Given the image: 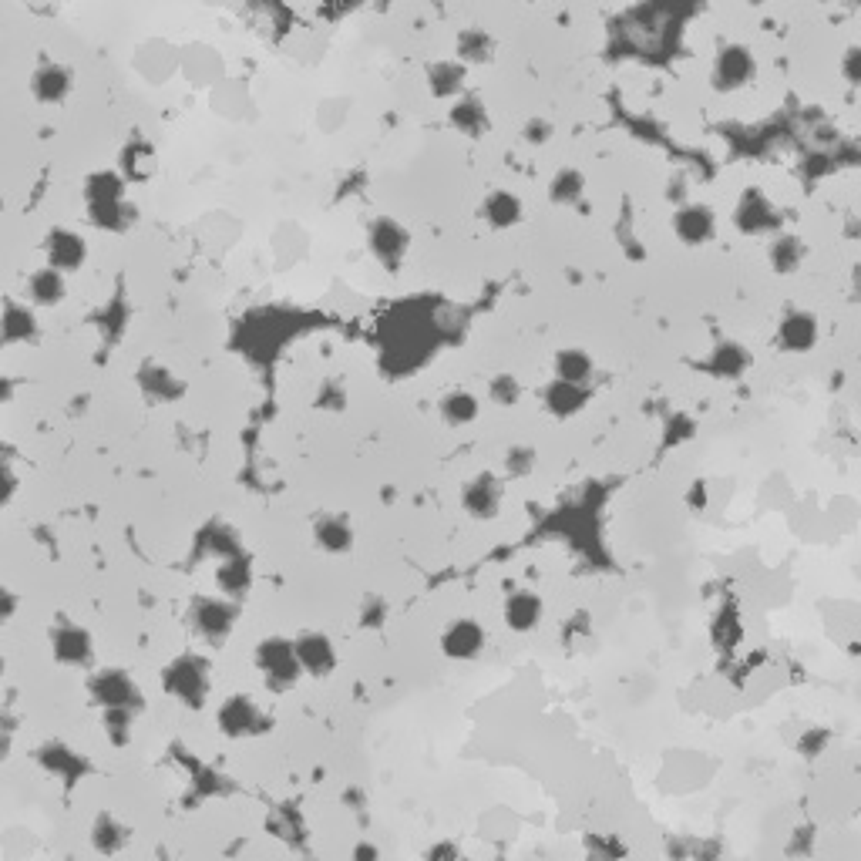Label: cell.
<instances>
[{"mask_svg": "<svg viewBox=\"0 0 861 861\" xmlns=\"http://www.w3.org/2000/svg\"><path fill=\"white\" fill-rule=\"evenodd\" d=\"M189 626L196 629V636H202L206 643L219 646V643H226V636L233 633V626H236V606L226 603V599L202 596L189 609Z\"/></svg>", "mask_w": 861, "mask_h": 861, "instance_id": "5", "label": "cell"}, {"mask_svg": "<svg viewBox=\"0 0 861 861\" xmlns=\"http://www.w3.org/2000/svg\"><path fill=\"white\" fill-rule=\"evenodd\" d=\"M384 619H387V603L381 596H370L364 609H360V623L367 629H377V626H384Z\"/></svg>", "mask_w": 861, "mask_h": 861, "instance_id": "39", "label": "cell"}, {"mask_svg": "<svg viewBox=\"0 0 861 861\" xmlns=\"http://www.w3.org/2000/svg\"><path fill=\"white\" fill-rule=\"evenodd\" d=\"M340 404H344V391H340L337 384L323 387V391H320V407H340Z\"/></svg>", "mask_w": 861, "mask_h": 861, "instance_id": "41", "label": "cell"}, {"mask_svg": "<svg viewBox=\"0 0 861 861\" xmlns=\"http://www.w3.org/2000/svg\"><path fill=\"white\" fill-rule=\"evenodd\" d=\"M683 196H687V182H683L680 175H677V179L666 182V199L677 202V206H683Z\"/></svg>", "mask_w": 861, "mask_h": 861, "instance_id": "42", "label": "cell"}, {"mask_svg": "<svg viewBox=\"0 0 861 861\" xmlns=\"http://www.w3.org/2000/svg\"><path fill=\"white\" fill-rule=\"evenodd\" d=\"M88 690H91V700L105 710H132L135 714V710L142 707V690H138V683L128 677L125 670L95 673L88 683Z\"/></svg>", "mask_w": 861, "mask_h": 861, "instance_id": "4", "label": "cell"}, {"mask_svg": "<svg viewBox=\"0 0 861 861\" xmlns=\"http://www.w3.org/2000/svg\"><path fill=\"white\" fill-rule=\"evenodd\" d=\"M381 858V851H377L374 845H357L354 848V861H377Z\"/></svg>", "mask_w": 861, "mask_h": 861, "instance_id": "43", "label": "cell"}, {"mask_svg": "<svg viewBox=\"0 0 861 861\" xmlns=\"http://www.w3.org/2000/svg\"><path fill=\"white\" fill-rule=\"evenodd\" d=\"M488 397H492V404L498 407H515L522 401V384H518L515 374H495L492 381H488Z\"/></svg>", "mask_w": 861, "mask_h": 861, "instance_id": "35", "label": "cell"}, {"mask_svg": "<svg viewBox=\"0 0 861 861\" xmlns=\"http://www.w3.org/2000/svg\"><path fill=\"white\" fill-rule=\"evenodd\" d=\"M589 401V387H579V384H566V381H549L542 387V407L552 414V418H572V414H579L582 407H586Z\"/></svg>", "mask_w": 861, "mask_h": 861, "instance_id": "18", "label": "cell"}, {"mask_svg": "<svg viewBox=\"0 0 861 861\" xmlns=\"http://www.w3.org/2000/svg\"><path fill=\"white\" fill-rule=\"evenodd\" d=\"M313 539H317V549L330 552V555H340V552H347L350 545H354V529H350L344 518L327 515V518H320V522H317Z\"/></svg>", "mask_w": 861, "mask_h": 861, "instance_id": "27", "label": "cell"}, {"mask_svg": "<svg viewBox=\"0 0 861 861\" xmlns=\"http://www.w3.org/2000/svg\"><path fill=\"white\" fill-rule=\"evenodd\" d=\"M428 88L434 98H461V88H465V64H458V61L428 64Z\"/></svg>", "mask_w": 861, "mask_h": 861, "instance_id": "25", "label": "cell"}, {"mask_svg": "<svg viewBox=\"0 0 861 861\" xmlns=\"http://www.w3.org/2000/svg\"><path fill=\"white\" fill-rule=\"evenodd\" d=\"M296 663L310 677H330L333 666H337V650H333L327 633H300L293 640Z\"/></svg>", "mask_w": 861, "mask_h": 861, "instance_id": "11", "label": "cell"}, {"mask_svg": "<svg viewBox=\"0 0 861 861\" xmlns=\"http://www.w3.org/2000/svg\"><path fill=\"white\" fill-rule=\"evenodd\" d=\"M44 253H48V266L54 273H74L81 263L88 259V246L85 239H81L78 233H71V229H54V233L48 236V243H44Z\"/></svg>", "mask_w": 861, "mask_h": 861, "instance_id": "14", "label": "cell"}, {"mask_svg": "<svg viewBox=\"0 0 861 861\" xmlns=\"http://www.w3.org/2000/svg\"><path fill=\"white\" fill-rule=\"evenodd\" d=\"M586 196V175L579 169H559L549 182V199L555 206H576Z\"/></svg>", "mask_w": 861, "mask_h": 861, "instance_id": "31", "label": "cell"}, {"mask_svg": "<svg viewBox=\"0 0 861 861\" xmlns=\"http://www.w3.org/2000/svg\"><path fill=\"white\" fill-rule=\"evenodd\" d=\"M522 138L525 145H549L552 142V125L545 118H529L522 128Z\"/></svg>", "mask_w": 861, "mask_h": 861, "instance_id": "38", "label": "cell"}, {"mask_svg": "<svg viewBox=\"0 0 861 861\" xmlns=\"http://www.w3.org/2000/svg\"><path fill=\"white\" fill-rule=\"evenodd\" d=\"M522 199L512 196V192L505 189H495L492 196H488L485 202H481V216H485V222L492 229H512L522 222Z\"/></svg>", "mask_w": 861, "mask_h": 861, "instance_id": "21", "label": "cell"}, {"mask_svg": "<svg viewBox=\"0 0 861 861\" xmlns=\"http://www.w3.org/2000/svg\"><path fill=\"white\" fill-rule=\"evenodd\" d=\"M209 687H212L209 663L199 653H185L165 666V690L179 703H185V707L199 710L209 697Z\"/></svg>", "mask_w": 861, "mask_h": 861, "instance_id": "2", "label": "cell"}, {"mask_svg": "<svg viewBox=\"0 0 861 861\" xmlns=\"http://www.w3.org/2000/svg\"><path fill=\"white\" fill-rule=\"evenodd\" d=\"M91 845H95V851H101V855H118V851L128 845V828L118 825L111 814H101L95 821V828H91Z\"/></svg>", "mask_w": 861, "mask_h": 861, "instance_id": "32", "label": "cell"}, {"mask_svg": "<svg viewBox=\"0 0 861 861\" xmlns=\"http://www.w3.org/2000/svg\"><path fill=\"white\" fill-rule=\"evenodd\" d=\"M256 666L273 690H290L293 683L303 677L300 663H296V653H293V640H280V636H270V640H263L256 646Z\"/></svg>", "mask_w": 861, "mask_h": 861, "instance_id": "3", "label": "cell"}, {"mask_svg": "<svg viewBox=\"0 0 861 861\" xmlns=\"http://www.w3.org/2000/svg\"><path fill=\"white\" fill-rule=\"evenodd\" d=\"M54 656L64 666H88L91 663V636L78 626H61L58 633H51Z\"/></svg>", "mask_w": 861, "mask_h": 861, "instance_id": "20", "label": "cell"}, {"mask_svg": "<svg viewBox=\"0 0 861 861\" xmlns=\"http://www.w3.org/2000/svg\"><path fill=\"white\" fill-rule=\"evenodd\" d=\"M202 549H206L209 555H216L219 562L233 559V555H239V542L236 535L226 529V525H209V532H202Z\"/></svg>", "mask_w": 861, "mask_h": 861, "instance_id": "34", "label": "cell"}, {"mask_svg": "<svg viewBox=\"0 0 861 861\" xmlns=\"http://www.w3.org/2000/svg\"><path fill=\"white\" fill-rule=\"evenodd\" d=\"M542 599L535 596L532 589H515L508 592L505 606H502V616H505V626L515 629V633H532L535 626L542 623Z\"/></svg>", "mask_w": 861, "mask_h": 861, "instance_id": "17", "label": "cell"}, {"mask_svg": "<svg viewBox=\"0 0 861 861\" xmlns=\"http://www.w3.org/2000/svg\"><path fill=\"white\" fill-rule=\"evenodd\" d=\"M734 222L744 236H764L781 226V212L774 209V202L761 189H747L734 209Z\"/></svg>", "mask_w": 861, "mask_h": 861, "instance_id": "6", "label": "cell"}, {"mask_svg": "<svg viewBox=\"0 0 861 861\" xmlns=\"http://www.w3.org/2000/svg\"><path fill=\"white\" fill-rule=\"evenodd\" d=\"M461 505L471 518H495L498 508H502V485L492 471H481L465 485L461 492Z\"/></svg>", "mask_w": 861, "mask_h": 861, "instance_id": "13", "label": "cell"}, {"mask_svg": "<svg viewBox=\"0 0 861 861\" xmlns=\"http://www.w3.org/2000/svg\"><path fill=\"white\" fill-rule=\"evenodd\" d=\"M441 650L451 660H475V656L485 650V629H481L475 619H455L448 629L441 633Z\"/></svg>", "mask_w": 861, "mask_h": 861, "instance_id": "15", "label": "cell"}, {"mask_svg": "<svg viewBox=\"0 0 861 861\" xmlns=\"http://www.w3.org/2000/svg\"><path fill=\"white\" fill-rule=\"evenodd\" d=\"M438 411H441L444 424H451V428H465V424L478 421L481 404H478V397L471 394V391L458 387V391H448V394L441 397Z\"/></svg>", "mask_w": 861, "mask_h": 861, "instance_id": "23", "label": "cell"}, {"mask_svg": "<svg viewBox=\"0 0 861 861\" xmlns=\"http://www.w3.org/2000/svg\"><path fill=\"white\" fill-rule=\"evenodd\" d=\"M270 727L263 710L256 707L253 697H229L219 707V730L226 737H253Z\"/></svg>", "mask_w": 861, "mask_h": 861, "instance_id": "8", "label": "cell"}, {"mask_svg": "<svg viewBox=\"0 0 861 861\" xmlns=\"http://www.w3.org/2000/svg\"><path fill=\"white\" fill-rule=\"evenodd\" d=\"M451 125H455L461 135L481 138L488 128H492V118H488L485 101H481L478 95H461L455 105H451Z\"/></svg>", "mask_w": 861, "mask_h": 861, "instance_id": "19", "label": "cell"}, {"mask_svg": "<svg viewBox=\"0 0 861 861\" xmlns=\"http://www.w3.org/2000/svg\"><path fill=\"white\" fill-rule=\"evenodd\" d=\"M804 256H808V246H804V239H801V236H794V233H781V236H774L771 249H767V259H771V270H774V273H781V276L798 273V270H801V263H804Z\"/></svg>", "mask_w": 861, "mask_h": 861, "instance_id": "22", "label": "cell"}, {"mask_svg": "<svg viewBox=\"0 0 861 861\" xmlns=\"http://www.w3.org/2000/svg\"><path fill=\"white\" fill-rule=\"evenodd\" d=\"M455 54L458 64H488L495 58V37L481 27H468V31L458 34L455 41Z\"/></svg>", "mask_w": 861, "mask_h": 861, "instance_id": "24", "label": "cell"}, {"mask_svg": "<svg viewBox=\"0 0 861 861\" xmlns=\"http://www.w3.org/2000/svg\"><path fill=\"white\" fill-rule=\"evenodd\" d=\"M138 384H142V391L148 397H155V401H175V397L182 394V384L175 381L172 370L159 364H145L142 374H138Z\"/></svg>", "mask_w": 861, "mask_h": 861, "instance_id": "30", "label": "cell"}, {"mask_svg": "<svg viewBox=\"0 0 861 861\" xmlns=\"http://www.w3.org/2000/svg\"><path fill=\"white\" fill-rule=\"evenodd\" d=\"M31 95L44 105H61L71 95V71L58 61H41L31 74Z\"/></svg>", "mask_w": 861, "mask_h": 861, "instance_id": "16", "label": "cell"}, {"mask_svg": "<svg viewBox=\"0 0 861 861\" xmlns=\"http://www.w3.org/2000/svg\"><path fill=\"white\" fill-rule=\"evenodd\" d=\"M85 199H88V216L95 226L101 229H125L132 222V206L125 199V182L111 172H101V175H91L88 179V189H85Z\"/></svg>", "mask_w": 861, "mask_h": 861, "instance_id": "1", "label": "cell"}, {"mask_svg": "<svg viewBox=\"0 0 861 861\" xmlns=\"http://www.w3.org/2000/svg\"><path fill=\"white\" fill-rule=\"evenodd\" d=\"M710 370H714L717 377H740L747 370V354L744 347L734 344V340H727V344H720L714 350V357H710Z\"/></svg>", "mask_w": 861, "mask_h": 861, "instance_id": "33", "label": "cell"}, {"mask_svg": "<svg viewBox=\"0 0 861 861\" xmlns=\"http://www.w3.org/2000/svg\"><path fill=\"white\" fill-rule=\"evenodd\" d=\"M717 229V216L710 206L703 202H683L677 206V216H673V233H677L687 246H703Z\"/></svg>", "mask_w": 861, "mask_h": 861, "instance_id": "12", "label": "cell"}, {"mask_svg": "<svg viewBox=\"0 0 861 861\" xmlns=\"http://www.w3.org/2000/svg\"><path fill=\"white\" fill-rule=\"evenodd\" d=\"M841 71H845V78L851 81V85H858V81H861V51L858 48H848Z\"/></svg>", "mask_w": 861, "mask_h": 861, "instance_id": "40", "label": "cell"}, {"mask_svg": "<svg viewBox=\"0 0 861 861\" xmlns=\"http://www.w3.org/2000/svg\"><path fill=\"white\" fill-rule=\"evenodd\" d=\"M592 370H596V364H592V357L582 347H569L555 354V377H559V381L586 387Z\"/></svg>", "mask_w": 861, "mask_h": 861, "instance_id": "26", "label": "cell"}, {"mask_svg": "<svg viewBox=\"0 0 861 861\" xmlns=\"http://www.w3.org/2000/svg\"><path fill=\"white\" fill-rule=\"evenodd\" d=\"M367 246H370V253H374L377 263H384L387 270H397L407 256L411 236H407V229L401 226V222L377 219V222H370V229H367Z\"/></svg>", "mask_w": 861, "mask_h": 861, "instance_id": "7", "label": "cell"}, {"mask_svg": "<svg viewBox=\"0 0 861 861\" xmlns=\"http://www.w3.org/2000/svg\"><path fill=\"white\" fill-rule=\"evenodd\" d=\"M27 296H31V303H37V307H58L64 300V276L54 273L51 266L31 273V280H27Z\"/></svg>", "mask_w": 861, "mask_h": 861, "instance_id": "29", "label": "cell"}, {"mask_svg": "<svg viewBox=\"0 0 861 861\" xmlns=\"http://www.w3.org/2000/svg\"><path fill=\"white\" fill-rule=\"evenodd\" d=\"M754 71H757L754 54L747 51L744 44H727V48H720L717 58H714V88L717 91H737L754 78Z\"/></svg>", "mask_w": 861, "mask_h": 861, "instance_id": "10", "label": "cell"}, {"mask_svg": "<svg viewBox=\"0 0 861 861\" xmlns=\"http://www.w3.org/2000/svg\"><path fill=\"white\" fill-rule=\"evenodd\" d=\"M216 579H219V589L226 592L229 599L246 596L249 586H253V569H249V559H246L243 552L233 555V559H226V562L219 566Z\"/></svg>", "mask_w": 861, "mask_h": 861, "instance_id": "28", "label": "cell"}, {"mask_svg": "<svg viewBox=\"0 0 861 861\" xmlns=\"http://www.w3.org/2000/svg\"><path fill=\"white\" fill-rule=\"evenodd\" d=\"M532 468H535V448H529V444H512L505 451V471L512 478L532 475Z\"/></svg>", "mask_w": 861, "mask_h": 861, "instance_id": "37", "label": "cell"}, {"mask_svg": "<svg viewBox=\"0 0 861 861\" xmlns=\"http://www.w3.org/2000/svg\"><path fill=\"white\" fill-rule=\"evenodd\" d=\"M821 340V323L811 310H788L777 323V347L788 354H808Z\"/></svg>", "mask_w": 861, "mask_h": 861, "instance_id": "9", "label": "cell"}, {"mask_svg": "<svg viewBox=\"0 0 861 861\" xmlns=\"http://www.w3.org/2000/svg\"><path fill=\"white\" fill-rule=\"evenodd\" d=\"M132 724H135V714L132 710H105V734L115 740L118 747L132 740Z\"/></svg>", "mask_w": 861, "mask_h": 861, "instance_id": "36", "label": "cell"}]
</instances>
